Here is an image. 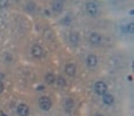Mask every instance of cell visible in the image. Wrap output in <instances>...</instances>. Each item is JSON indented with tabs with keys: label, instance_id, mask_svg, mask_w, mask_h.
I'll list each match as a JSON object with an SVG mask.
<instances>
[{
	"label": "cell",
	"instance_id": "14",
	"mask_svg": "<svg viewBox=\"0 0 134 116\" xmlns=\"http://www.w3.org/2000/svg\"><path fill=\"white\" fill-rule=\"evenodd\" d=\"M36 9H37V6L33 4V2H29V4L25 5V10L28 13H35Z\"/></svg>",
	"mask_w": 134,
	"mask_h": 116
},
{
	"label": "cell",
	"instance_id": "19",
	"mask_svg": "<svg viewBox=\"0 0 134 116\" xmlns=\"http://www.w3.org/2000/svg\"><path fill=\"white\" fill-rule=\"evenodd\" d=\"M126 31L133 33V23H130V25H126Z\"/></svg>",
	"mask_w": 134,
	"mask_h": 116
},
{
	"label": "cell",
	"instance_id": "6",
	"mask_svg": "<svg viewBox=\"0 0 134 116\" xmlns=\"http://www.w3.org/2000/svg\"><path fill=\"white\" fill-rule=\"evenodd\" d=\"M31 54L36 58H41L42 55H44V50L39 44H33L31 47Z\"/></svg>",
	"mask_w": 134,
	"mask_h": 116
},
{
	"label": "cell",
	"instance_id": "13",
	"mask_svg": "<svg viewBox=\"0 0 134 116\" xmlns=\"http://www.w3.org/2000/svg\"><path fill=\"white\" fill-rule=\"evenodd\" d=\"M45 81H46L47 84H53V83H55L56 78H55V75L52 74V73H47V74L45 75Z\"/></svg>",
	"mask_w": 134,
	"mask_h": 116
},
{
	"label": "cell",
	"instance_id": "8",
	"mask_svg": "<svg viewBox=\"0 0 134 116\" xmlns=\"http://www.w3.org/2000/svg\"><path fill=\"white\" fill-rule=\"evenodd\" d=\"M86 65L88 67H91V68H93V67H95L97 65V58H96L95 55L90 54L86 57Z\"/></svg>",
	"mask_w": 134,
	"mask_h": 116
},
{
	"label": "cell",
	"instance_id": "4",
	"mask_svg": "<svg viewBox=\"0 0 134 116\" xmlns=\"http://www.w3.org/2000/svg\"><path fill=\"white\" fill-rule=\"evenodd\" d=\"M75 107V101L72 98H65L64 101H63V108H64V112L66 114H70L72 111H74Z\"/></svg>",
	"mask_w": 134,
	"mask_h": 116
},
{
	"label": "cell",
	"instance_id": "12",
	"mask_svg": "<svg viewBox=\"0 0 134 116\" xmlns=\"http://www.w3.org/2000/svg\"><path fill=\"white\" fill-rule=\"evenodd\" d=\"M69 41L70 43H71L72 46H78L79 43V35L77 34V33H71V34L69 35Z\"/></svg>",
	"mask_w": 134,
	"mask_h": 116
},
{
	"label": "cell",
	"instance_id": "22",
	"mask_svg": "<svg viewBox=\"0 0 134 116\" xmlns=\"http://www.w3.org/2000/svg\"><path fill=\"white\" fill-rule=\"evenodd\" d=\"M0 115H1V116H7L6 114H4V113H2V112H0Z\"/></svg>",
	"mask_w": 134,
	"mask_h": 116
},
{
	"label": "cell",
	"instance_id": "2",
	"mask_svg": "<svg viewBox=\"0 0 134 116\" xmlns=\"http://www.w3.org/2000/svg\"><path fill=\"white\" fill-rule=\"evenodd\" d=\"M93 89H94V92L99 94V96H103L104 93L108 92V87H107V84L103 81H96L94 83Z\"/></svg>",
	"mask_w": 134,
	"mask_h": 116
},
{
	"label": "cell",
	"instance_id": "21",
	"mask_svg": "<svg viewBox=\"0 0 134 116\" xmlns=\"http://www.w3.org/2000/svg\"><path fill=\"white\" fill-rule=\"evenodd\" d=\"M37 90H38V91H42V90H44V87H42V85H40V87L37 88Z\"/></svg>",
	"mask_w": 134,
	"mask_h": 116
},
{
	"label": "cell",
	"instance_id": "10",
	"mask_svg": "<svg viewBox=\"0 0 134 116\" xmlns=\"http://www.w3.org/2000/svg\"><path fill=\"white\" fill-rule=\"evenodd\" d=\"M76 72H77V68H76V65L74 63H68L65 65V73L69 76L74 78V76L76 75Z\"/></svg>",
	"mask_w": 134,
	"mask_h": 116
},
{
	"label": "cell",
	"instance_id": "20",
	"mask_svg": "<svg viewBox=\"0 0 134 116\" xmlns=\"http://www.w3.org/2000/svg\"><path fill=\"white\" fill-rule=\"evenodd\" d=\"M4 90H5V85H4V83H2V81L0 80V93L4 92Z\"/></svg>",
	"mask_w": 134,
	"mask_h": 116
},
{
	"label": "cell",
	"instance_id": "17",
	"mask_svg": "<svg viewBox=\"0 0 134 116\" xmlns=\"http://www.w3.org/2000/svg\"><path fill=\"white\" fill-rule=\"evenodd\" d=\"M4 59H5V63H10V62H12V59H13V57H12V55H10V54L6 53V54H5V56H4Z\"/></svg>",
	"mask_w": 134,
	"mask_h": 116
},
{
	"label": "cell",
	"instance_id": "23",
	"mask_svg": "<svg viewBox=\"0 0 134 116\" xmlns=\"http://www.w3.org/2000/svg\"><path fill=\"white\" fill-rule=\"evenodd\" d=\"M95 116H103V115H102V114H96Z\"/></svg>",
	"mask_w": 134,
	"mask_h": 116
},
{
	"label": "cell",
	"instance_id": "16",
	"mask_svg": "<svg viewBox=\"0 0 134 116\" xmlns=\"http://www.w3.org/2000/svg\"><path fill=\"white\" fill-rule=\"evenodd\" d=\"M45 38L48 39V40H53V32L51 30H46L45 31Z\"/></svg>",
	"mask_w": 134,
	"mask_h": 116
},
{
	"label": "cell",
	"instance_id": "9",
	"mask_svg": "<svg viewBox=\"0 0 134 116\" xmlns=\"http://www.w3.org/2000/svg\"><path fill=\"white\" fill-rule=\"evenodd\" d=\"M102 101H103V104H104V105H107V106H111L112 104L115 102V97L112 96L111 93L107 92V93H104V94L102 96Z\"/></svg>",
	"mask_w": 134,
	"mask_h": 116
},
{
	"label": "cell",
	"instance_id": "7",
	"mask_svg": "<svg viewBox=\"0 0 134 116\" xmlns=\"http://www.w3.org/2000/svg\"><path fill=\"white\" fill-rule=\"evenodd\" d=\"M90 42L91 44L93 46H100L102 43V36L99 34V33H92V34L90 35Z\"/></svg>",
	"mask_w": 134,
	"mask_h": 116
},
{
	"label": "cell",
	"instance_id": "3",
	"mask_svg": "<svg viewBox=\"0 0 134 116\" xmlns=\"http://www.w3.org/2000/svg\"><path fill=\"white\" fill-rule=\"evenodd\" d=\"M38 104H39L40 109H42V111H45V112H48L52 108V101H51V99L48 98V97H46V96L40 97Z\"/></svg>",
	"mask_w": 134,
	"mask_h": 116
},
{
	"label": "cell",
	"instance_id": "11",
	"mask_svg": "<svg viewBox=\"0 0 134 116\" xmlns=\"http://www.w3.org/2000/svg\"><path fill=\"white\" fill-rule=\"evenodd\" d=\"M63 8H64L63 1H54L53 4H52V10H53L54 13H61V11L63 10Z\"/></svg>",
	"mask_w": 134,
	"mask_h": 116
},
{
	"label": "cell",
	"instance_id": "1",
	"mask_svg": "<svg viewBox=\"0 0 134 116\" xmlns=\"http://www.w3.org/2000/svg\"><path fill=\"white\" fill-rule=\"evenodd\" d=\"M85 9H86V13L90 15L91 17H95L99 14V6L95 1H88L85 5Z\"/></svg>",
	"mask_w": 134,
	"mask_h": 116
},
{
	"label": "cell",
	"instance_id": "15",
	"mask_svg": "<svg viewBox=\"0 0 134 116\" xmlns=\"http://www.w3.org/2000/svg\"><path fill=\"white\" fill-rule=\"evenodd\" d=\"M56 83L59 84V87H65V84H66V82H65V79L64 78H62V76H59V78L56 79Z\"/></svg>",
	"mask_w": 134,
	"mask_h": 116
},
{
	"label": "cell",
	"instance_id": "18",
	"mask_svg": "<svg viewBox=\"0 0 134 116\" xmlns=\"http://www.w3.org/2000/svg\"><path fill=\"white\" fill-rule=\"evenodd\" d=\"M70 23H71V17L70 16H66L64 20H62V24H64V25H69Z\"/></svg>",
	"mask_w": 134,
	"mask_h": 116
},
{
	"label": "cell",
	"instance_id": "5",
	"mask_svg": "<svg viewBox=\"0 0 134 116\" xmlns=\"http://www.w3.org/2000/svg\"><path fill=\"white\" fill-rule=\"evenodd\" d=\"M17 114H19V116H29L30 115L29 106L25 105V104H20L17 106Z\"/></svg>",
	"mask_w": 134,
	"mask_h": 116
}]
</instances>
